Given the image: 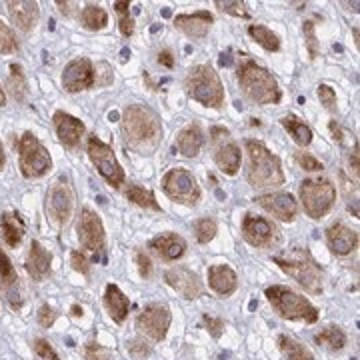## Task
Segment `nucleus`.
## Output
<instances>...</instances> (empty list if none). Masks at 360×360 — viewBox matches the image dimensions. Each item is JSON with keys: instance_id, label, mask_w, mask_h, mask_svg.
Wrapping results in <instances>:
<instances>
[{"instance_id": "30", "label": "nucleus", "mask_w": 360, "mask_h": 360, "mask_svg": "<svg viewBox=\"0 0 360 360\" xmlns=\"http://www.w3.org/2000/svg\"><path fill=\"white\" fill-rule=\"evenodd\" d=\"M80 22L86 30H103L108 25V14L98 4H86L80 13Z\"/></svg>"}, {"instance_id": "12", "label": "nucleus", "mask_w": 360, "mask_h": 360, "mask_svg": "<svg viewBox=\"0 0 360 360\" xmlns=\"http://www.w3.org/2000/svg\"><path fill=\"white\" fill-rule=\"evenodd\" d=\"M170 321H172V316H170L167 304L153 302V304L144 307V310L139 314L136 328L153 340H165L168 328H170Z\"/></svg>"}, {"instance_id": "40", "label": "nucleus", "mask_w": 360, "mask_h": 360, "mask_svg": "<svg viewBox=\"0 0 360 360\" xmlns=\"http://www.w3.org/2000/svg\"><path fill=\"white\" fill-rule=\"evenodd\" d=\"M214 4L219 6L222 13L236 16V18H248L250 16L248 11H246L245 2H238V0H217Z\"/></svg>"}, {"instance_id": "14", "label": "nucleus", "mask_w": 360, "mask_h": 360, "mask_svg": "<svg viewBox=\"0 0 360 360\" xmlns=\"http://www.w3.org/2000/svg\"><path fill=\"white\" fill-rule=\"evenodd\" d=\"M63 86L68 92H80L94 86V65L89 58H77L68 63L63 72Z\"/></svg>"}, {"instance_id": "55", "label": "nucleus", "mask_w": 360, "mask_h": 360, "mask_svg": "<svg viewBox=\"0 0 360 360\" xmlns=\"http://www.w3.org/2000/svg\"><path fill=\"white\" fill-rule=\"evenodd\" d=\"M56 6L60 8V13L68 16V14H70V6H75V4H72V2H63V0H58V2H56Z\"/></svg>"}, {"instance_id": "23", "label": "nucleus", "mask_w": 360, "mask_h": 360, "mask_svg": "<svg viewBox=\"0 0 360 360\" xmlns=\"http://www.w3.org/2000/svg\"><path fill=\"white\" fill-rule=\"evenodd\" d=\"M51 252L40 245L39 240H32L30 243V250H28V257H26V270H28V274L37 283L44 281L51 274Z\"/></svg>"}, {"instance_id": "10", "label": "nucleus", "mask_w": 360, "mask_h": 360, "mask_svg": "<svg viewBox=\"0 0 360 360\" xmlns=\"http://www.w3.org/2000/svg\"><path fill=\"white\" fill-rule=\"evenodd\" d=\"M75 210V193L66 176H58L52 182L51 191L46 194V212L56 224H66L72 219Z\"/></svg>"}, {"instance_id": "56", "label": "nucleus", "mask_w": 360, "mask_h": 360, "mask_svg": "<svg viewBox=\"0 0 360 360\" xmlns=\"http://www.w3.org/2000/svg\"><path fill=\"white\" fill-rule=\"evenodd\" d=\"M4 165H6V153H4V146L0 142V170L4 168Z\"/></svg>"}, {"instance_id": "35", "label": "nucleus", "mask_w": 360, "mask_h": 360, "mask_svg": "<svg viewBox=\"0 0 360 360\" xmlns=\"http://www.w3.org/2000/svg\"><path fill=\"white\" fill-rule=\"evenodd\" d=\"M8 89L13 92V96L18 101V103H22L26 98V80L25 75H22V68L18 65H11V77H8Z\"/></svg>"}, {"instance_id": "7", "label": "nucleus", "mask_w": 360, "mask_h": 360, "mask_svg": "<svg viewBox=\"0 0 360 360\" xmlns=\"http://www.w3.org/2000/svg\"><path fill=\"white\" fill-rule=\"evenodd\" d=\"M18 160L20 170L26 179H40L51 170V155L44 148V144L32 134L25 132L18 141Z\"/></svg>"}, {"instance_id": "15", "label": "nucleus", "mask_w": 360, "mask_h": 360, "mask_svg": "<svg viewBox=\"0 0 360 360\" xmlns=\"http://www.w3.org/2000/svg\"><path fill=\"white\" fill-rule=\"evenodd\" d=\"M243 236L248 245L264 248V246H270L276 240V229L272 226V222L262 219V217L246 214L245 220H243Z\"/></svg>"}, {"instance_id": "47", "label": "nucleus", "mask_w": 360, "mask_h": 360, "mask_svg": "<svg viewBox=\"0 0 360 360\" xmlns=\"http://www.w3.org/2000/svg\"><path fill=\"white\" fill-rule=\"evenodd\" d=\"M70 262H72V269L77 270V272L84 274V276H89L90 262H89V258L84 257L80 250H72V252H70Z\"/></svg>"}, {"instance_id": "24", "label": "nucleus", "mask_w": 360, "mask_h": 360, "mask_svg": "<svg viewBox=\"0 0 360 360\" xmlns=\"http://www.w3.org/2000/svg\"><path fill=\"white\" fill-rule=\"evenodd\" d=\"M208 284L220 296H231L238 288L236 272L226 264H214L208 269Z\"/></svg>"}, {"instance_id": "6", "label": "nucleus", "mask_w": 360, "mask_h": 360, "mask_svg": "<svg viewBox=\"0 0 360 360\" xmlns=\"http://www.w3.org/2000/svg\"><path fill=\"white\" fill-rule=\"evenodd\" d=\"M300 200L310 219L319 220L335 206L336 188L328 179H309L300 184Z\"/></svg>"}, {"instance_id": "53", "label": "nucleus", "mask_w": 360, "mask_h": 360, "mask_svg": "<svg viewBox=\"0 0 360 360\" xmlns=\"http://www.w3.org/2000/svg\"><path fill=\"white\" fill-rule=\"evenodd\" d=\"M158 63L162 66H167V68H172L174 66V56H172V52L170 51H162L158 54Z\"/></svg>"}, {"instance_id": "57", "label": "nucleus", "mask_w": 360, "mask_h": 360, "mask_svg": "<svg viewBox=\"0 0 360 360\" xmlns=\"http://www.w3.org/2000/svg\"><path fill=\"white\" fill-rule=\"evenodd\" d=\"M70 312H72V316H82V307L75 304V307L70 309Z\"/></svg>"}, {"instance_id": "39", "label": "nucleus", "mask_w": 360, "mask_h": 360, "mask_svg": "<svg viewBox=\"0 0 360 360\" xmlns=\"http://www.w3.org/2000/svg\"><path fill=\"white\" fill-rule=\"evenodd\" d=\"M18 52V40L16 34L13 32V28L8 25H4L0 20V54H13Z\"/></svg>"}, {"instance_id": "22", "label": "nucleus", "mask_w": 360, "mask_h": 360, "mask_svg": "<svg viewBox=\"0 0 360 360\" xmlns=\"http://www.w3.org/2000/svg\"><path fill=\"white\" fill-rule=\"evenodd\" d=\"M148 248H153L156 257L170 262V260H176L186 252V240L174 232H167V234H160V236L153 238Z\"/></svg>"}, {"instance_id": "54", "label": "nucleus", "mask_w": 360, "mask_h": 360, "mask_svg": "<svg viewBox=\"0 0 360 360\" xmlns=\"http://www.w3.org/2000/svg\"><path fill=\"white\" fill-rule=\"evenodd\" d=\"M350 168L354 172V182H359V148L352 150V156H350Z\"/></svg>"}, {"instance_id": "44", "label": "nucleus", "mask_w": 360, "mask_h": 360, "mask_svg": "<svg viewBox=\"0 0 360 360\" xmlns=\"http://www.w3.org/2000/svg\"><path fill=\"white\" fill-rule=\"evenodd\" d=\"M319 98H321V104H324L326 110L336 112V92L328 84H321L319 86Z\"/></svg>"}, {"instance_id": "9", "label": "nucleus", "mask_w": 360, "mask_h": 360, "mask_svg": "<svg viewBox=\"0 0 360 360\" xmlns=\"http://www.w3.org/2000/svg\"><path fill=\"white\" fill-rule=\"evenodd\" d=\"M162 188L170 200L179 205L196 206L200 200V186L186 168H172L162 179Z\"/></svg>"}, {"instance_id": "2", "label": "nucleus", "mask_w": 360, "mask_h": 360, "mask_svg": "<svg viewBox=\"0 0 360 360\" xmlns=\"http://www.w3.org/2000/svg\"><path fill=\"white\" fill-rule=\"evenodd\" d=\"M246 153H248V168H246V179L250 186L255 188H274L284 184V172L281 158L272 155L266 144L260 141L248 139L245 142Z\"/></svg>"}, {"instance_id": "34", "label": "nucleus", "mask_w": 360, "mask_h": 360, "mask_svg": "<svg viewBox=\"0 0 360 360\" xmlns=\"http://www.w3.org/2000/svg\"><path fill=\"white\" fill-rule=\"evenodd\" d=\"M127 198H129L130 202L142 206V208H148V210H156V212H160V205L156 202L155 194L150 193V191H146V188H142V186H139V184H132V186H129V191H127Z\"/></svg>"}, {"instance_id": "48", "label": "nucleus", "mask_w": 360, "mask_h": 360, "mask_svg": "<svg viewBox=\"0 0 360 360\" xmlns=\"http://www.w3.org/2000/svg\"><path fill=\"white\" fill-rule=\"evenodd\" d=\"M37 321L42 328H51L54 321H56V312L49 307V304H42L37 312Z\"/></svg>"}, {"instance_id": "46", "label": "nucleus", "mask_w": 360, "mask_h": 360, "mask_svg": "<svg viewBox=\"0 0 360 360\" xmlns=\"http://www.w3.org/2000/svg\"><path fill=\"white\" fill-rule=\"evenodd\" d=\"M84 356L86 360H110V350L96 345V342H89L84 348Z\"/></svg>"}, {"instance_id": "25", "label": "nucleus", "mask_w": 360, "mask_h": 360, "mask_svg": "<svg viewBox=\"0 0 360 360\" xmlns=\"http://www.w3.org/2000/svg\"><path fill=\"white\" fill-rule=\"evenodd\" d=\"M104 304L108 309V314L112 316V321L122 324L127 321L130 310V300L129 296L124 295L116 284H108L106 290H104Z\"/></svg>"}, {"instance_id": "50", "label": "nucleus", "mask_w": 360, "mask_h": 360, "mask_svg": "<svg viewBox=\"0 0 360 360\" xmlns=\"http://www.w3.org/2000/svg\"><path fill=\"white\" fill-rule=\"evenodd\" d=\"M134 258H136V264H139V272H141L142 278H150V274H153V262H150V258L146 257L142 250H139L136 255H134Z\"/></svg>"}, {"instance_id": "33", "label": "nucleus", "mask_w": 360, "mask_h": 360, "mask_svg": "<svg viewBox=\"0 0 360 360\" xmlns=\"http://www.w3.org/2000/svg\"><path fill=\"white\" fill-rule=\"evenodd\" d=\"M248 34L252 37V39L257 40L258 44L264 49V51L270 52H276L281 49V39L270 30L269 26H262V25H252L248 28Z\"/></svg>"}, {"instance_id": "37", "label": "nucleus", "mask_w": 360, "mask_h": 360, "mask_svg": "<svg viewBox=\"0 0 360 360\" xmlns=\"http://www.w3.org/2000/svg\"><path fill=\"white\" fill-rule=\"evenodd\" d=\"M217 232H219V226L212 219H200L194 222V234L200 245H208L217 236Z\"/></svg>"}, {"instance_id": "43", "label": "nucleus", "mask_w": 360, "mask_h": 360, "mask_svg": "<svg viewBox=\"0 0 360 360\" xmlns=\"http://www.w3.org/2000/svg\"><path fill=\"white\" fill-rule=\"evenodd\" d=\"M32 348H34L37 356H40L42 360H60V356L56 354V350H54L44 338H37V340L32 342Z\"/></svg>"}, {"instance_id": "17", "label": "nucleus", "mask_w": 360, "mask_h": 360, "mask_svg": "<svg viewBox=\"0 0 360 360\" xmlns=\"http://www.w3.org/2000/svg\"><path fill=\"white\" fill-rule=\"evenodd\" d=\"M165 281H167L176 292L188 298V300H194L198 296L202 295V283L200 278L194 274L193 270L184 269V266H174V269H168L167 274H165Z\"/></svg>"}, {"instance_id": "8", "label": "nucleus", "mask_w": 360, "mask_h": 360, "mask_svg": "<svg viewBox=\"0 0 360 360\" xmlns=\"http://www.w3.org/2000/svg\"><path fill=\"white\" fill-rule=\"evenodd\" d=\"M86 150H89L90 160H92V165L96 167V170L101 172V176H103L110 186H122L124 184V170L120 167V162L116 160L115 153H112V148L103 142L98 136H89V141H86Z\"/></svg>"}, {"instance_id": "42", "label": "nucleus", "mask_w": 360, "mask_h": 360, "mask_svg": "<svg viewBox=\"0 0 360 360\" xmlns=\"http://www.w3.org/2000/svg\"><path fill=\"white\" fill-rule=\"evenodd\" d=\"M150 352H153V348H150L148 342H144L142 338H132L129 342V354L134 360L146 359V356H150Z\"/></svg>"}, {"instance_id": "16", "label": "nucleus", "mask_w": 360, "mask_h": 360, "mask_svg": "<svg viewBox=\"0 0 360 360\" xmlns=\"http://www.w3.org/2000/svg\"><path fill=\"white\" fill-rule=\"evenodd\" d=\"M258 205L262 206L266 212H270L272 217H276L283 222H290L295 220L296 212H298V205H296L295 196L288 193H270L262 194L255 198Z\"/></svg>"}, {"instance_id": "28", "label": "nucleus", "mask_w": 360, "mask_h": 360, "mask_svg": "<svg viewBox=\"0 0 360 360\" xmlns=\"http://www.w3.org/2000/svg\"><path fill=\"white\" fill-rule=\"evenodd\" d=\"M0 231H2V238L8 246H18L22 236H25V222L18 214L13 212H4L0 217Z\"/></svg>"}, {"instance_id": "29", "label": "nucleus", "mask_w": 360, "mask_h": 360, "mask_svg": "<svg viewBox=\"0 0 360 360\" xmlns=\"http://www.w3.org/2000/svg\"><path fill=\"white\" fill-rule=\"evenodd\" d=\"M283 122V127L288 130V134L295 139V142L298 146H309L310 142H312V130L295 115H286L281 120Z\"/></svg>"}, {"instance_id": "1", "label": "nucleus", "mask_w": 360, "mask_h": 360, "mask_svg": "<svg viewBox=\"0 0 360 360\" xmlns=\"http://www.w3.org/2000/svg\"><path fill=\"white\" fill-rule=\"evenodd\" d=\"M122 136L139 155H155L162 142V122L146 104H130L122 112Z\"/></svg>"}, {"instance_id": "18", "label": "nucleus", "mask_w": 360, "mask_h": 360, "mask_svg": "<svg viewBox=\"0 0 360 360\" xmlns=\"http://www.w3.org/2000/svg\"><path fill=\"white\" fill-rule=\"evenodd\" d=\"M52 122H54V130H56L58 139L66 148H77L80 139L84 136V122L78 120L77 116L63 112V110L54 112Z\"/></svg>"}, {"instance_id": "31", "label": "nucleus", "mask_w": 360, "mask_h": 360, "mask_svg": "<svg viewBox=\"0 0 360 360\" xmlns=\"http://www.w3.org/2000/svg\"><path fill=\"white\" fill-rule=\"evenodd\" d=\"M278 347L283 350L286 360H314V354L310 352L309 348L304 347V345H300L295 338H290V336H278Z\"/></svg>"}, {"instance_id": "41", "label": "nucleus", "mask_w": 360, "mask_h": 360, "mask_svg": "<svg viewBox=\"0 0 360 360\" xmlns=\"http://www.w3.org/2000/svg\"><path fill=\"white\" fill-rule=\"evenodd\" d=\"M302 32H304V40H307V49H309L310 58H316L321 54V46H319V39H316V28L314 22L307 20L302 26Z\"/></svg>"}, {"instance_id": "51", "label": "nucleus", "mask_w": 360, "mask_h": 360, "mask_svg": "<svg viewBox=\"0 0 360 360\" xmlns=\"http://www.w3.org/2000/svg\"><path fill=\"white\" fill-rule=\"evenodd\" d=\"M330 130H333V134H335L336 142H340V144H347V142H350V144H352V142H354L352 134H350L348 130L342 129V127H340L338 122H335V120L330 122ZM354 144H356V142H354Z\"/></svg>"}, {"instance_id": "36", "label": "nucleus", "mask_w": 360, "mask_h": 360, "mask_svg": "<svg viewBox=\"0 0 360 360\" xmlns=\"http://www.w3.org/2000/svg\"><path fill=\"white\" fill-rule=\"evenodd\" d=\"M0 283H2V286L6 290H11L13 286L18 284V274L14 270L11 258L6 257V252L2 248H0Z\"/></svg>"}, {"instance_id": "38", "label": "nucleus", "mask_w": 360, "mask_h": 360, "mask_svg": "<svg viewBox=\"0 0 360 360\" xmlns=\"http://www.w3.org/2000/svg\"><path fill=\"white\" fill-rule=\"evenodd\" d=\"M129 8V2H115V11L118 14V26H120L122 37H127V39L134 34V20L130 18Z\"/></svg>"}, {"instance_id": "27", "label": "nucleus", "mask_w": 360, "mask_h": 360, "mask_svg": "<svg viewBox=\"0 0 360 360\" xmlns=\"http://www.w3.org/2000/svg\"><path fill=\"white\" fill-rule=\"evenodd\" d=\"M214 160H217V165H219V168L224 172V174L234 176V174L238 172V168H240V160H243V156H240V148L231 141L224 142L222 146L217 148Z\"/></svg>"}, {"instance_id": "58", "label": "nucleus", "mask_w": 360, "mask_h": 360, "mask_svg": "<svg viewBox=\"0 0 360 360\" xmlns=\"http://www.w3.org/2000/svg\"><path fill=\"white\" fill-rule=\"evenodd\" d=\"M6 104V94H4V90L0 89V106H4Z\"/></svg>"}, {"instance_id": "26", "label": "nucleus", "mask_w": 360, "mask_h": 360, "mask_svg": "<svg viewBox=\"0 0 360 360\" xmlns=\"http://www.w3.org/2000/svg\"><path fill=\"white\" fill-rule=\"evenodd\" d=\"M205 146V132L198 124H191L186 129H182L176 136V148L182 156L194 158L200 153V148Z\"/></svg>"}, {"instance_id": "52", "label": "nucleus", "mask_w": 360, "mask_h": 360, "mask_svg": "<svg viewBox=\"0 0 360 360\" xmlns=\"http://www.w3.org/2000/svg\"><path fill=\"white\" fill-rule=\"evenodd\" d=\"M296 160H298V165L304 168V170H309V172H316V170H322V165L314 158V156L310 155H298L296 156Z\"/></svg>"}, {"instance_id": "21", "label": "nucleus", "mask_w": 360, "mask_h": 360, "mask_svg": "<svg viewBox=\"0 0 360 360\" xmlns=\"http://www.w3.org/2000/svg\"><path fill=\"white\" fill-rule=\"evenodd\" d=\"M326 245L336 257H347L359 246V234L345 224H333L326 231Z\"/></svg>"}, {"instance_id": "45", "label": "nucleus", "mask_w": 360, "mask_h": 360, "mask_svg": "<svg viewBox=\"0 0 360 360\" xmlns=\"http://www.w3.org/2000/svg\"><path fill=\"white\" fill-rule=\"evenodd\" d=\"M112 82V68L106 63H98L94 68V84L98 86H108Z\"/></svg>"}, {"instance_id": "32", "label": "nucleus", "mask_w": 360, "mask_h": 360, "mask_svg": "<svg viewBox=\"0 0 360 360\" xmlns=\"http://www.w3.org/2000/svg\"><path fill=\"white\" fill-rule=\"evenodd\" d=\"M314 340H316L321 347L328 348V350H335V352L347 347V335H345V330L338 328V326H326V328H322L321 333L314 336Z\"/></svg>"}, {"instance_id": "4", "label": "nucleus", "mask_w": 360, "mask_h": 360, "mask_svg": "<svg viewBox=\"0 0 360 360\" xmlns=\"http://www.w3.org/2000/svg\"><path fill=\"white\" fill-rule=\"evenodd\" d=\"M186 92L196 103L208 108H219L224 103V86L219 72L210 65H196L186 75Z\"/></svg>"}, {"instance_id": "19", "label": "nucleus", "mask_w": 360, "mask_h": 360, "mask_svg": "<svg viewBox=\"0 0 360 360\" xmlns=\"http://www.w3.org/2000/svg\"><path fill=\"white\" fill-rule=\"evenodd\" d=\"M6 11H8V16H11L13 25H16V28L22 30V32H30L34 26L39 25V2H32V0H11V2H6Z\"/></svg>"}, {"instance_id": "20", "label": "nucleus", "mask_w": 360, "mask_h": 360, "mask_svg": "<svg viewBox=\"0 0 360 360\" xmlns=\"http://www.w3.org/2000/svg\"><path fill=\"white\" fill-rule=\"evenodd\" d=\"M214 22V16L208 11H200L194 14H179L174 16V26L182 30L191 39H205Z\"/></svg>"}, {"instance_id": "11", "label": "nucleus", "mask_w": 360, "mask_h": 360, "mask_svg": "<svg viewBox=\"0 0 360 360\" xmlns=\"http://www.w3.org/2000/svg\"><path fill=\"white\" fill-rule=\"evenodd\" d=\"M274 262L288 276H292L307 292H310V295H321L322 292V272L312 260H307V258H298V260L274 258Z\"/></svg>"}, {"instance_id": "3", "label": "nucleus", "mask_w": 360, "mask_h": 360, "mask_svg": "<svg viewBox=\"0 0 360 360\" xmlns=\"http://www.w3.org/2000/svg\"><path fill=\"white\" fill-rule=\"evenodd\" d=\"M238 84L246 96L260 106L278 104L283 98L276 78L272 77L266 68H262L252 60H246L245 65L238 68Z\"/></svg>"}, {"instance_id": "5", "label": "nucleus", "mask_w": 360, "mask_h": 360, "mask_svg": "<svg viewBox=\"0 0 360 360\" xmlns=\"http://www.w3.org/2000/svg\"><path fill=\"white\" fill-rule=\"evenodd\" d=\"M264 295L272 304V309L286 321H304L309 324H314L319 321V310L310 304L309 298L296 295L295 290H290L286 286H281V284L269 286L264 290Z\"/></svg>"}, {"instance_id": "13", "label": "nucleus", "mask_w": 360, "mask_h": 360, "mask_svg": "<svg viewBox=\"0 0 360 360\" xmlns=\"http://www.w3.org/2000/svg\"><path fill=\"white\" fill-rule=\"evenodd\" d=\"M78 240L82 248H86L89 252H103L106 236H104L103 220L98 219V214H94L92 210L84 208L80 212V220H78Z\"/></svg>"}, {"instance_id": "49", "label": "nucleus", "mask_w": 360, "mask_h": 360, "mask_svg": "<svg viewBox=\"0 0 360 360\" xmlns=\"http://www.w3.org/2000/svg\"><path fill=\"white\" fill-rule=\"evenodd\" d=\"M202 321H205L206 330L212 335V338H220L222 336V333H224V321L214 319V316H205Z\"/></svg>"}]
</instances>
